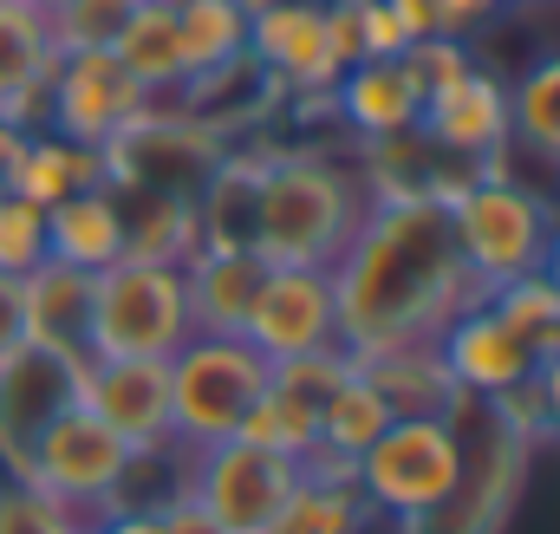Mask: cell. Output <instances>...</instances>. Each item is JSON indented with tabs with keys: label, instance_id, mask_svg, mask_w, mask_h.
Listing matches in <instances>:
<instances>
[{
	"label": "cell",
	"instance_id": "cell-1",
	"mask_svg": "<svg viewBox=\"0 0 560 534\" xmlns=\"http://www.w3.org/2000/svg\"><path fill=\"white\" fill-rule=\"evenodd\" d=\"M332 313L339 346L352 359L423 346L463 306H476V280L450 242L443 196H372L352 242L332 255Z\"/></svg>",
	"mask_w": 560,
	"mask_h": 534
},
{
	"label": "cell",
	"instance_id": "cell-2",
	"mask_svg": "<svg viewBox=\"0 0 560 534\" xmlns=\"http://www.w3.org/2000/svg\"><path fill=\"white\" fill-rule=\"evenodd\" d=\"M372 189L326 156H261L248 248L268 267H332Z\"/></svg>",
	"mask_w": 560,
	"mask_h": 534
},
{
	"label": "cell",
	"instance_id": "cell-3",
	"mask_svg": "<svg viewBox=\"0 0 560 534\" xmlns=\"http://www.w3.org/2000/svg\"><path fill=\"white\" fill-rule=\"evenodd\" d=\"M450 242L469 267L476 293H495L535 267H548V248H555V202L535 196L528 183L502 176V170H476L463 176L450 196Z\"/></svg>",
	"mask_w": 560,
	"mask_h": 534
},
{
	"label": "cell",
	"instance_id": "cell-4",
	"mask_svg": "<svg viewBox=\"0 0 560 534\" xmlns=\"http://www.w3.org/2000/svg\"><path fill=\"white\" fill-rule=\"evenodd\" d=\"M163 365H170V443L189 456L242 437L255 398L275 379V365L242 333H189Z\"/></svg>",
	"mask_w": 560,
	"mask_h": 534
},
{
	"label": "cell",
	"instance_id": "cell-5",
	"mask_svg": "<svg viewBox=\"0 0 560 534\" xmlns=\"http://www.w3.org/2000/svg\"><path fill=\"white\" fill-rule=\"evenodd\" d=\"M463 430L456 417H392L378 443L352 463V489L365 496L372 515H392L405 529H430L443 502L463 483Z\"/></svg>",
	"mask_w": 560,
	"mask_h": 534
},
{
	"label": "cell",
	"instance_id": "cell-6",
	"mask_svg": "<svg viewBox=\"0 0 560 534\" xmlns=\"http://www.w3.org/2000/svg\"><path fill=\"white\" fill-rule=\"evenodd\" d=\"M189 333L196 320L183 267L112 262L105 274H92V326H85L92 359H170Z\"/></svg>",
	"mask_w": 560,
	"mask_h": 534
},
{
	"label": "cell",
	"instance_id": "cell-7",
	"mask_svg": "<svg viewBox=\"0 0 560 534\" xmlns=\"http://www.w3.org/2000/svg\"><path fill=\"white\" fill-rule=\"evenodd\" d=\"M138 450L105 430L85 404H72L66 417H52V430L26 450L20 463V483H33L46 502H59L72 522H105L125 496V476H131Z\"/></svg>",
	"mask_w": 560,
	"mask_h": 534
},
{
	"label": "cell",
	"instance_id": "cell-8",
	"mask_svg": "<svg viewBox=\"0 0 560 534\" xmlns=\"http://www.w3.org/2000/svg\"><path fill=\"white\" fill-rule=\"evenodd\" d=\"M222 156H229V143L202 112L150 105L105 143V183L118 196H196Z\"/></svg>",
	"mask_w": 560,
	"mask_h": 534
},
{
	"label": "cell",
	"instance_id": "cell-9",
	"mask_svg": "<svg viewBox=\"0 0 560 534\" xmlns=\"http://www.w3.org/2000/svg\"><path fill=\"white\" fill-rule=\"evenodd\" d=\"M293 483H300V463H287L248 437H229L189 456L183 496L215 522V534H261L280 515V502L293 496Z\"/></svg>",
	"mask_w": 560,
	"mask_h": 534
},
{
	"label": "cell",
	"instance_id": "cell-10",
	"mask_svg": "<svg viewBox=\"0 0 560 534\" xmlns=\"http://www.w3.org/2000/svg\"><path fill=\"white\" fill-rule=\"evenodd\" d=\"M79 372H85V352H59L39 339H20L0 359V469L7 476H20L26 450L52 430V417L79 404Z\"/></svg>",
	"mask_w": 560,
	"mask_h": 534
},
{
	"label": "cell",
	"instance_id": "cell-11",
	"mask_svg": "<svg viewBox=\"0 0 560 534\" xmlns=\"http://www.w3.org/2000/svg\"><path fill=\"white\" fill-rule=\"evenodd\" d=\"M150 105L156 98L143 92L112 53H59L52 85H46V125L39 131H59V137H72V143L105 150Z\"/></svg>",
	"mask_w": 560,
	"mask_h": 534
},
{
	"label": "cell",
	"instance_id": "cell-12",
	"mask_svg": "<svg viewBox=\"0 0 560 534\" xmlns=\"http://www.w3.org/2000/svg\"><path fill=\"white\" fill-rule=\"evenodd\" d=\"M242 339H248L268 365L339 346L332 274H326V267H268L261 287H255V306H248V320H242Z\"/></svg>",
	"mask_w": 560,
	"mask_h": 534
},
{
	"label": "cell",
	"instance_id": "cell-13",
	"mask_svg": "<svg viewBox=\"0 0 560 534\" xmlns=\"http://www.w3.org/2000/svg\"><path fill=\"white\" fill-rule=\"evenodd\" d=\"M248 59L261 66V79L280 92H332L339 85V53H332V33H326V7L313 0H261L248 7Z\"/></svg>",
	"mask_w": 560,
	"mask_h": 534
},
{
	"label": "cell",
	"instance_id": "cell-14",
	"mask_svg": "<svg viewBox=\"0 0 560 534\" xmlns=\"http://www.w3.org/2000/svg\"><path fill=\"white\" fill-rule=\"evenodd\" d=\"M418 131L430 137V150H436L443 163H456L463 176L495 170L502 150L515 143V137H509V85H502L495 72L469 66L456 85H443V92L423 98Z\"/></svg>",
	"mask_w": 560,
	"mask_h": 534
},
{
	"label": "cell",
	"instance_id": "cell-15",
	"mask_svg": "<svg viewBox=\"0 0 560 534\" xmlns=\"http://www.w3.org/2000/svg\"><path fill=\"white\" fill-rule=\"evenodd\" d=\"M79 404L118 430L131 450H176L170 443V365L163 359H92L79 372Z\"/></svg>",
	"mask_w": 560,
	"mask_h": 534
},
{
	"label": "cell",
	"instance_id": "cell-16",
	"mask_svg": "<svg viewBox=\"0 0 560 534\" xmlns=\"http://www.w3.org/2000/svg\"><path fill=\"white\" fill-rule=\"evenodd\" d=\"M436 352L450 365V379L463 385V398H482V404H502V398H522L535 385V352L522 346V333L509 320H495L482 300L463 306L443 333H436Z\"/></svg>",
	"mask_w": 560,
	"mask_h": 534
},
{
	"label": "cell",
	"instance_id": "cell-17",
	"mask_svg": "<svg viewBox=\"0 0 560 534\" xmlns=\"http://www.w3.org/2000/svg\"><path fill=\"white\" fill-rule=\"evenodd\" d=\"M52 66H59V46H52L46 13L26 7V0H0V118L39 131Z\"/></svg>",
	"mask_w": 560,
	"mask_h": 534
},
{
	"label": "cell",
	"instance_id": "cell-18",
	"mask_svg": "<svg viewBox=\"0 0 560 534\" xmlns=\"http://www.w3.org/2000/svg\"><path fill=\"white\" fill-rule=\"evenodd\" d=\"M423 98H430V92H423V79L411 72L405 53H398V59H359V66H346L339 85H332L339 118L365 137V143H372V137L418 131Z\"/></svg>",
	"mask_w": 560,
	"mask_h": 534
},
{
	"label": "cell",
	"instance_id": "cell-19",
	"mask_svg": "<svg viewBox=\"0 0 560 534\" xmlns=\"http://www.w3.org/2000/svg\"><path fill=\"white\" fill-rule=\"evenodd\" d=\"M46 262L85 267V274H105L112 262H125V196L112 183H98V189L52 202L46 209Z\"/></svg>",
	"mask_w": 560,
	"mask_h": 534
},
{
	"label": "cell",
	"instance_id": "cell-20",
	"mask_svg": "<svg viewBox=\"0 0 560 534\" xmlns=\"http://www.w3.org/2000/svg\"><path fill=\"white\" fill-rule=\"evenodd\" d=\"M359 372L372 379V392L385 398L392 417H456V410L469 404V398H463V385L450 379V365H443L436 339L372 352V359H359Z\"/></svg>",
	"mask_w": 560,
	"mask_h": 534
},
{
	"label": "cell",
	"instance_id": "cell-21",
	"mask_svg": "<svg viewBox=\"0 0 560 534\" xmlns=\"http://www.w3.org/2000/svg\"><path fill=\"white\" fill-rule=\"evenodd\" d=\"M20 320H26V339L59 346V352H85L92 274L66 262H39L33 274H20Z\"/></svg>",
	"mask_w": 560,
	"mask_h": 534
},
{
	"label": "cell",
	"instance_id": "cell-22",
	"mask_svg": "<svg viewBox=\"0 0 560 534\" xmlns=\"http://www.w3.org/2000/svg\"><path fill=\"white\" fill-rule=\"evenodd\" d=\"M261 274H268V262H261L255 248H202L196 262L183 267L196 333H242Z\"/></svg>",
	"mask_w": 560,
	"mask_h": 534
},
{
	"label": "cell",
	"instance_id": "cell-23",
	"mask_svg": "<svg viewBox=\"0 0 560 534\" xmlns=\"http://www.w3.org/2000/svg\"><path fill=\"white\" fill-rule=\"evenodd\" d=\"M170 13H176L183 85L215 79L248 59V7L242 0H170Z\"/></svg>",
	"mask_w": 560,
	"mask_h": 534
},
{
	"label": "cell",
	"instance_id": "cell-24",
	"mask_svg": "<svg viewBox=\"0 0 560 534\" xmlns=\"http://www.w3.org/2000/svg\"><path fill=\"white\" fill-rule=\"evenodd\" d=\"M202 255L196 196H125V262L189 267Z\"/></svg>",
	"mask_w": 560,
	"mask_h": 534
},
{
	"label": "cell",
	"instance_id": "cell-25",
	"mask_svg": "<svg viewBox=\"0 0 560 534\" xmlns=\"http://www.w3.org/2000/svg\"><path fill=\"white\" fill-rule=\"evenodd\" d=\"M98 183H105V150L72 143V137H59V131L26 137V156H20V176H13V189L26 202L52 209V202L79 196V189H98Z\"/></svg>",
	"mask_w": 560,
	"mask_h": 534
},
{
	"label": "cell",
	"instance_id": "cell-26",
	"mask_svg": "<svg viewBox=\"0 0 560 534\" xmlns=\"http://www.w3.org/2000/svg\"><path fill=\"white\" fill-rule=\"evenodd\" d=\"M112 59L138 79L150 98L183 92V53H176V13H170V0H138L131 7L125 33L112 39Z\"/></svg>",
	"mask_w": 560,
	"mask_h": 534
},
{
	"label": "cell",
	"instance_id": "cell-27",
	"mask_svg": "<svg viewBox=\"0 0 560 534\" xmlns=\"http://www.w3.org/2000/svg\"><path fill=\"white\" fill-rule=\"evenodd\" d=\"M509 137L528 156L560 163V53H541L535 66H522V79L509 85Z\"/></svg>",
	"mask_w": 560,
	"mask_h": 534
},
{
	"label": "cell",
	"instance_id": "cell-28",
	"mask_svg": "<svg viewBox=\"0 0 560 534\" xmlns=\"http://www.w3.org/2000/svg\"><path fill=\"white\" fill-rule=\"evenodd\" d=\"M372 529V509L352 483H319V476H300L293 496L280 502V515L261 534H365Z\"/></svg>",
	"mask_w": 560,
	"mask_h": 534
},
{
	"label": "cell",
	"instance_id": "cell-29",
	"mask_svg": "<svg viewBox=\"0 0 560 534\" xmlns=\"http://www.w3.org/2000/svg\"><path fill=\"white\" fill-rule=\"evenodd\" d=\"M385 423H392L385 398L372 392V379H365V372H352V379H346L332 398L319 404V443H313V450L359 463V456L378 443V430H385Z\"/></svg>",
	"mask_w": 560,
	"mask_h": 534
},
{
	"label": "cell",
	"instance_id": "cell-30",
	"mask_svg": "<svg viewBox=\"0 0 560 534\" xmlns=\"http://www.w3.org/2000/svg\"><path fill=\"white\" fill-rule=\"evenodd\" d=\"M482 306H489L495 320H509L535 359L560 352V287H555V274H548V267H535V274H522V280H509V287L482 293Z\"/></svg>",
	"mask_w": 560,
	"mask_h": 534
},
{
	"label": "cell",
	"instance_id": "cell-31",
	"mask_svg": "<svg viewBox=\"0 0 560 534\" xmlns=\"http://www.w3.org/2000/svg\"><path fill=\"white\" fill-rule=\"evenodd\" d=\"M326 33H332L339 66L398 59V53L411 46V33H405V20L392 13V0H332V7H326Z\"/></svg>",
	"mask_w": 560,
	"mask_h": 534
},
{
	"label": "cell",
	"instance_id": "cell-32",
	"mask_svg": "<svg viewBox=\"0 0 560 534\" xmlns=\"http://www.w3.org/2000/svg\"><path fill=\"white\" fill-rule=\"evenodd\" d=\"M242 437L261 443V450H275V456H287V463H306L313 443H319V410L306 398H293V392H280L275 379H268V392L255 398L248 423H242Z\"/></svg>",
	"mask_w": 560,
	"mask_h": 534
},
{
	"label": "cell",
	"instance_id": "cell-33",
	"mask_svg": "<svg viewBox=\"0 0 560 534\" xmlns=\"http://www.w3.org/2000/svg\"><path fill=\"white\" fill-rule=\"evenodd\" d=\"M131 7H138V0H66V7L46 13L52 46H59V53H112V39L125 33Z\"/></svg>",
	"mask_w": 560,
	"mask_h": 534
},
{
	"label": "cell",
	"instance_id": "cell-34",
	"mask_svg": "<svg viewBox=\"0 0 560 534\" xmlns=\"http://www.w3.org/2000/svg\"><path fill=\"white\" fill-rule=\"evenodd\" d=\"M46 262V209L39 202H26L20 189H7L0 196V274H33V267Z\"/></svg>",
	"mask_w": 560,
	"mask_h": 534
},
{
	"label": "cell",
	"instance_id": "cell-35",
	"mask_svg": "<svg viewBox=\"0 0 560 534\" xmlns=\"http://www.w3.org/2000/svg\"><path fill=\"white\" fill-rule=\"evenodd\" d=\"M352 372H359V359H352L346 346H326V352L280 359V365H275V385H280V392H293V398H306L313 410H319V404L332 398V392H339Z\"/></svg>",
	"mask_w": 560,
	"mask_h": 534
},
{
	"label": "cell",
	"instance_id": "cell-36",
	"mask_svg": "<svg viewBox=\"0 0 560 534\" xmlns=\"http://www.w3.org/2000/svg\"><path fill=\"white\" fill-rule=\"evenodd\" d=\"M98 534H215V522L176 489V496H163V502H138V509H112Z\"/></svg>",
	"mask_w": 560,
	"mask_h": 534
},
{
	"label": "cell",
	"instance_id": "cell-37",
	"mask_svg": "<svg viewBox=\"0 0 560 534\" xmlns=\"http://www.w3.org/2000/svg\"><path fill=\"white\" fill-rule=\"evenodd\" d=\"M66 529H72V515L59 502H46L20 476H0V534H66Z\"/></svg>",
	"mask_w": 560,
	"mask_h": 534
},
{
	"label": "cell",
	"instance_id": "cell-38",
	"mask_svg": "<svg viewBox=\"0 0 560 534\" xmlns=\"http://www.w3.org/2000/svg\"><path fill=\"white\" fill-rule=\"evenodd\" d=\"M405 59H411V72L423 79V92H443V85H456V79L476 66V59H469V39H450V33H436V39H411Z\"/></svg>",
	"mask_w": 560,
	"mask_h": 534
},
{
	"label": "cell",
	"instance_id": "cell-39",
	"mask_svg": "<svg viewBox=\"0 0 560 534\" xmlns=\"http://www.w3.org/2000/svg\"><path fill=\"white\" fill-rule=\"evenodd\" d=\"M522 404H528V417H535V423L560 430V352H548V359L535 365V385L522 392Z\"/></svg>",
	"mask_w": 560,
	"mask_h": 534
},
{
	"label": "cell",
	"instance_id": "cell-40",
	"mask_svg": "<svg viewBox=\"0 0 560 534\" xmlns=\"http://www.w3.org/2000/svg\"><path fill=\"white\" fill-rule=\"evenodd\" d=\"M392 13L405 20V33H411V39H436V33L463 39V33H456V20H450V0H392Z\"/></svg>",
	"mask_w": 560,
	"mask_h": 534
},
{
	"label": "cell",
	"instance_id": "cell-41",
	"mask_svg": "<svg viewBox=\"0 0 560 534\" xmlns=\"http://www.w3.org/2000/svg\"><path fill=\"white\" fill-rule=\"evenodd\" d=\"M20 339H26V320H20V280L0 274V359H7Z\"/></svg>",
	"mask_w": 560,
	"mask_h": 534
},
{
	"label": "cell",
	"instance_id": "cell-42",
	"mask_svg": "<svg viewBox=\"0 0 560 534\" xmlns=\"http://www.w3.org/2000/svg\"><path fill=\"white\" fill-rule=\"evenodd\" d=\"M26 125H13V118H0V196L13 189V176H20V156H26Z\"/></svg>",
	"mask_w": 560,
	"mask_h": 534
},
{
	"label": "cell",
	"instance_id": "cell-43",
	"mask_svg": "<svg viewBox=\"0 0 560 534\" xmlns=\"http://www.w3.org/2000/svg\"><path fill=\"white\" fill-rule=\"evenodd\" d=\"M548 274H555V287H560V202H555V248H548Z\"/></svg>",
	"mask_w": 560,
	"mask_h": 534
},
{
	"label": "cell",
	"instance_id": "cell-44",
	"mask_svg": "<svg viewBox=\"0 0 560 534\" xmlns=\"http://www.w3.org/2000/svg\"><path fill=\"white\" fill-rule=\"evenodd\" d=\"M66 534H98V522H72Z\"/></svg>",
	"mask_w": 560,
	"mask_h": 534
},
{
	"label": "cell",
	"instance_id": "cell-45",
	"mask_svg": "<svg viewBox=\"0 0 560 534\" xmlns=\"http://www.w3.org/2000/svg\"><path fill=\"white\" fill-rule=\"evenodd\" d=\"M26 7H39V13H52V7H66V0H26Z\"/></svg>",
	"mask_w": 560,
	"mask_h": 534
},
{
	"label": "cell",
	"instance_id": "cell-46",
	"mask_svg": "<svg viewBox=\"0 0 560 534\" xmlns=\"http://www.w3.org/2000/svg\"><path fill=\"white\" fill-rule=\"evenodd\" d=\"M248 7H261V0H248ZM313 7H332V0H313Z\"/></svg>",
	"mask_w": 560,
	"mask_h": 534
}]
</instances>
